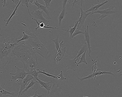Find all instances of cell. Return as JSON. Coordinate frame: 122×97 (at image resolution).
Returning <instances> with one entry per match:
<instances>
[{"label":"cell","instance_id":"1","mask_svg":"<svg viewBox=\"0 0 122 97\" xmlns=\"http://www.w3.org/2000/svg\"><path fill=\"white\" fill-rule=\"evenodd\" d=\"M19 42L17 38H10L9 37L5 38V36L0 34V67L3 69L7 64L13 61L15 55L13 50L18 45Z\"/></svg>","mask_w":122,"mask_h":97},{"label":"cell","instance_id":"2","mask_svg":"<svg viewBox=\"0 0 122 97\" xmlns=\"http://www.w3.org/2000/svg\"><path fill=\"white\" fill-rule=\"evenodd\" d=\"M13 52L16 57L15 60L21 61L24 67L33 68L37 65V56L27 42L20 44L14 49Z\"/></svg>","mask_w":122,"mask_h":97},{"label":"cell","instance_id":"3","mask_svg":"<svg viewBox=\"0 0 122 97\" xmlns=\"http://www.w3.org/2000/svg\"><path fill=\"white\" fill-rule=\"evenodd\" d=\"M31 47L33 51L39 54L43 57L45 58L49 53V51L44 44L40 41L38 37L36 36L25 40Z\"/></svg>","mask_w":122,"mask_h":97},{"label":"cell","instance_id":"4","mask_svg":"<svg viewBox=\"0 0 122 97\" xmlns=\"http://www.w3.org/2000/svg\"><path fill=\"white\" fill-rule=\"evenodd\" d=\"M61 81L55 78L50 81V83H52L53 85L50 90L48 91L44 97H60L61 95Z\"/></svg>","mask_w":122,"mask_h":97},{"label":"cell","instance_id":"5","mask_svg":"<svg viewBox=\"0 0 122 97\" xmlns=\"http://www.w3.org/2000/svg\"><path fill=\"white\" fill-rule=\"evenodd\" d=\"M16 69V71L14 73H10V74L12 75V79L16 82H17L18 78L23 79L27 75L26 73L27 68L24 67L20 68L16 66H15Z\"/></svg>","mask_w":122,"mask_h":97},{"label":"cell","instance_id":"6","mask_svg":"<svg viewBox=\"0 0 122 97\" xmlns=\"http://www.w3.org/2000/svg\"><path fill=\"white\" fill-rule=\"evenodd\" d=\"M114 6H110L108 8H106L105 9L103 10L98 9L97 11L93 12L91 14H92L95 13H100L101 15L97 18H100V20L101 21L102 19L106 17H110L111 15L113 13L119 11H116L114 10Z\"/></svg>","mask_w":122,"mask_h":97},{"label":"cell","instance_id":"7","mask_svg":"<svg viewBox=\"0 0 122 97\" xmlns=\"http://www.w3.org/2000/svg\"><path fill=\"white\" fill-rule=\"evenodd\" d=\"M81 13L80 16L78 18L79 23L76 28L84 31L85 27L84 22L86 17L90 14V12L87 13L82 9V6L80 7Z\"/></svg>","mask_w":122,"mask_h":97},{"label":"cell","instance_id":"8","mask_svg":"<svg viewBox=\"0 0 122 97\" xmlns=\"http://www.w3.org/2000/svg\"><path fill=\"white\" fill-rule=\"evenodd\" d=\"M34 78V77L32 75L30 74H27L23 79L20 80V82L18 83L20 89L19 91L17 93L19 94L18 97L19 96L21 92L25 88L26 85L27 84V82Z\"/></svg>","mask_w":122,"mask_h":97},{"label":"cell","instance_id":"9","mask_svg":"<svg viewBox=\"0 0 122 97\" xmlns=\"http://www.w3.org/2000/svg\"><path fill=\"white\" fill-rule=\"evenodd\" d=\"M44 11H41L39 9L36 10L35 9V11H33L31 12V14L34 16V18L36 19L40 20L41 22H43L45 25H48L49 21L46 19L43 15Z\"/></svg>","mask_w":122,"mask_h":97},{"label":"cell","instance_id":"10","mask_svg":"<svg viewBox=\"0 0 122 97\" xmlns=\"http://www.w3.org/2000/svg\"><path fill=\"white\" fill-rule=\"evenodd\" d=\"M64 43V41L62 40L59 43L60 47L57 51V56L56 58V61L57 62L60 61L63 58L66 51V46L63 48L61 47Z\"/></svg>","mask_w":122,"mask_h":97},{"label":"cell","instance_id":"11","mask_svg":"<svg viewBox=\"0 0 122 97\" xmlns=\"http://www.w3.org/2000/svg\"><path fill=\"white\" fill-rule=\"evenodd\" d=\"M84 34L85 36V41H86L88 48L89 49L88 56L90 57L92 61L93 60L90 55V53L92 52L90 42V39L91 37L90 35L88 29V26L87 25V28H85L84 31Z\"/></svg>","mask_w":122,"mask_h":97},{"label":"cell","instance_id":"12","mask_svg":"<svg viewBox=\"0 0 122 97\" xmlns=\"http://www.w3.org/2000/svg\"><path fill=\"white\" fill-rule=\"evenodd\" d=\"M30 2L32 4H34L37 7L38 9H41L46 14V18L49 19L51 18L50 16V12L46 6L40 4L38 1H36L34 0H30Z\"/></svg>","mask_w":122,"mask_h":97},{"label":"cell","instance_id":"13","mask_svg":"<svg viewBox=\"0 0 122 97\" xmlns=\"http://www.w3.org/2000/svg\"><path fill=\"white\" fill-rule=\"evenodd\" d=\"M77 60L75 58L72 59H68L66 61V67L69 69L76 70V68L79 66L78 62H77Z\"/></svg>","mask_w":122,"mask_h":97},{"label":"cell","instance_id":"14","mask_svg":"<svg viewBox=\"0 0 122 97\" xmlns=\"http://www.w3.org/2000/svg\"><path fill=\"white\" fill-rule=\"evenodd\" d=\"M32 18L35 21L36 23H37V26L35 28L36 31L37 30L38 28H50L52 29L55 28L56 29H61V30H63L66 31H68V30L65 29H63L60 28H57L56 27H51L49 25H48L47 26L45 25L44 23L43 22H42L41 23H40L38 21L37 19H35L33 18Z\"/></svg>","mask_w":122,"mask_h":97},{"label":"cell","instance_id":"15","mask_svg":"<svg viewBox=\"0 0 122 97\" xmlns=\"http://www.w3.org/2000/svg\"><path fill=\"white\" fill-rule=\"evenodd\" d=\"M108 1L106 0L101 3H98L96 5H94L92 3L91 7L85 11L86 12L88 11H91V12H90V14H91L92 13L97 11L100 7L103 5L105 4L108 3Z\"/></svg>","mask_w":122,"mask_h":97},{"label":"cell","instance_id":"16","mask_svg":"<svg viewBox=\"0 0 122 97\" xmlns=\"http://www.w3.org/2000/svg\"><path fill=\"white\" fill-rule=\"evenodd\" d=\"M5 5L7 8L13 9L15 8L19 3L20 0H6Z\"/></svg>","mask_w":122,"mask_h":97},{"label":"cell","instance_id":"17","mask_svg":"<svg viewBox=\"0 0 122 97\" xmlns=\"http://www.w3.org/2000/svg\"><path fill=\"white\" fill-rule=\"evenodd\" d=\"M30 69L29 70L28 68L27 70L26 73L27 74H30L34 77L35 80L38 78V76H40L38 71H36V67L33 68L30 67Z\"/></svg>","mask_w":122,"mask_h":97},{"label":"cell","instance_id":"18","mask_svg":"<svg viewBox=\"0 0 122 97\" xmlns=\"http://www.w3.org/2000/svg\"><path fill=\"white\" fill-rule=\"evenodd\" d=\"M9 94L11 95V96L7 97H17V95L18 94L17 93L15 94L13 92H9L6 90H5L3 88V87H1L0 86V97H1L3 95H5L7 96V94Z\"/></svg>","mask_w":122,"mask_h":97},{"label":"cell","instance_id":"19","mask_svg":"<svg viewBox=\"0 0 122 97\" xmlns=\"http://www.w3.org/2000/svg\"><path fill=\"white\" fill-rule=\"evenodd\" d=\"M38 83H40L41 87H44L48 91H49L51 89V87L50 85V81L49 82H46L42 81L39 78L36 79Z\"/></svg>","mask_w":122,"mask_h":97},{"label":"cell","instance_id":"20","mask_svg":"<svg viewBox=\"0 0 122 97\" xmlns=\"http://www.w3.org/2000/svg\"><path fill=\"white\" fill-rule=\"evenodd\" d=\"M67 13V12H66L65 7H62L61 11L60 14H57L58 16V24L59 26L61 25V21L64 19Z\"/></svg>","mask_w":122,"mask_h":97},{"label":"cell","instance_id":"21","mask_svg":"<svg viewBox=\"0 0 122 97\" xmlns=\"http://www.w3.org/2000/svg\"><path fill=\"white\" fill-rule=\"evenodd\" d=\"M88 48L87 44L86 42H85L81 47L79 51L77 52V54L75 58L78 59L80 55L84 53L86 50H87Z\"/></svg>","mask_w":122,"mask_h":97},{"label":"cell","instance_id":"22","mask_svg":"<svg viewBox=\"0 0 122 97\" xmlns=\"http://www.w3.org/2000/svg\"><path fill=\"white\" fill-rule=\"evenodd\" d=\"M34 78L31 80L30 82L28 84V85L21 92L20 95H22L25 94V92H27L28 89L30 88L31 87L32 89H33V85L36 83H38L37 81L36 80V81H34Z\"/></svg>","mask_w":122,"mask_h":97},{"label":"cell","instance_id":"23","mask_svg":"<svg viewBox=\"0 0 122 97\" xmlns=\"http://www.w3.org/2000/svg\"><path fill=\"white\" fill-rule=\"evenodd\" d=\"M21 1L20 0L19 3L18 4L17 6L15 8L14 10L12 13L11 15L9 18L7 20H5V19H4V20L6 21V22L5 23V26H7V25L9 23L10 21V20L11 19V18L13 15L15 14L16 15H17L18 14L16 13L15 12L16 11H17V10L18 7Z\"/></svg>","mask_w":122,"mask_h":97},{"label":"cell","instance_id":"24","mask_svg":"<svg viewBox=\"0 0 122 97\" xmlns=\"http://www.w3.org/2000/svg\"><path fill=\"white\" fill-rule=\"evenodd\" d=\"M78 23L79 19L78 18L77 20H76L75 21V23L74 25V26L73 27H71L70 26H69V27L70 28V30L69 31H68L70 33V37H71L74 31L76 28Z\"/></svg>","mask_w":122,"mask_h":97},{"label":"cell","instance_id":"25","mask_svg":"<svg viewBox=\"0 0 122 97\" xmlns=\"http://www.w3.org/2000/svg\"><path fill=\"white\" fill-rule=\"evenodd\" d=\"M21 1V3L22 6H26L27 9V10L28 13L30 16H31V14L30 12L29 7V2H30V0H20Z\"/></svg>","mask_w":122,"mask_h":97},{"label":"cell","instance_id":"26","mask_svg":"<svg viewBox=\"0 0 122 97\" xmlns=\"http://www.w3.org/2000/svg\"><path fill=\"white\" fill-rule=\"evenodd\" d=\"M22 33L23 34V35L22 36V37L19 39H18V42H19L25 40H27L28 39L31 38H33L35 37H32L31 36H30L27 34L25 33L24 31L22 32Z\"/></svg>","mask_w":122,"mask_h":97},{"label":"cell","instance_id":"27","mask_svg":"<svg viewBox=\"0 0 122 97\" xmlns=\"http://www.w3.org/2000/svg\"><path fill=\"white\" fill-rule=\"evenodd\" d=\"M111 74L113 76H116L117 75V74L112 73L111 71H102L100 70H99L97 71L96 73V76L102 74Z\"/></svg>","mask_w":122,"mask_h":97},{"label":"cell","instance_id":"28","mask_svg":"<svg viewBox=\"0 0 122 97\" xmlns=\"http://www.w3.org/2000/svg\"><path fill=\"white\" fill-rule=\"evenodd\" d=\"M54 78L61 82L66 79L63 76L62 70H61V73L59 75L57 76H55V77Z\"/></svg>","mask_w":122,"mask_h":97},{"label":"cell","instance_id":"29","mask_svg":"<svg viewBox=\"0 0 122 97\" xmlns=\"http://www.w3.org/2000/svg\"><path fill=\"white\" fill-rule=\"evenodd\" d=\"M87 50H86L85 52L82 54V55L81 57H79L80 60L78 62V64L82 63H84L86 64H87V63L86 61L85 58V54Z\"/></svg>","mask_w":122,"mask_h":97},{"label":"cell","instance_id":"30","mask_svg":"<svg viewBox=\"0 0 122 97\" xmlns=\"http://www.w3.org/2000/svg\"><path fill=\"white\" fill-rule=\"evenodd\" d=\"M59 35V34L57 35L55 39H51V40L53 41L55 43V47L57 51L58 50L60 47L59 44V43L58 41Z\"/></svg>","mask_w":122,"mask_h":97},{"label":"cell","instance_id":"31","mask_svg":"<svg viewBox=\"0 0 122 97\" xmlns=\"http://www.w3.org/2000/svg\"><path fill=\"white\" fill-rule=\"evenodd\" d=\"M80 33H82L84 34V31L82 30L76 28L74 32L71 37H70V38L71 39H72L74 36Z\"/></svg>","mask_w":122,"mask_h":97},{"label":"cell","instance_id":"32","mask_svg":"<svg viewBox=\"0 0 122 97\" xmlns=\"http://www.w3.org/2000/svg\"><path fill=\"white\" fill-rule=\"evenodd\" d=\"M84 0H74L72 3V8H73L75 4L78 2H79L78 5H79L80 4L81 6H82V4ZM73 1V0H68L67 2L71 3Z\"/></svg>","mask_w":122,"mask_h":97},{"label":"cell","instance_id":"33","mask_svg":"<svg viewBox=\"0 0 122 97\" xmlns=\"http://www.w3.org/2000/svg\"><path fill=\"white\" fill-rule=\"evenodd\" d=\"M93 77L94 75L93 73V72H92L88 76L80 78L78 77V79L81 82L82 81L85 79H91L92 77Z\"/></svg>","mask_w":122,"mask_h":97},{"label":"cell","instance_id":"34","mask_svg":"<svg viewBox=\"0 0 122 97\" xmlns=\"http://www.w3.org/2000/svg\"><path fill=\"white\" fill-rule=\"evenodd\" d=\"M36 69L37 70H39V71H38L39 73H42L43 74H44L46 75L47 76H48L49 77H53V78L55 77V76L49 73L48 72H46L45 71V70L44 69L43 70V71H41L40 70L38 69Z\"/></svg>","mask_w":122,"mask_h":97},{"label":"cell","instance_id":"35","mask_svg":"<svg viewBox=\"0 0 122 97\" xmlns=\"http://www.w3.org/2000/svg\"><path fill=\"white\" fill-rule=\"evenodd\" d=\"M25 33L28 35H29L32 37H35L36 35L34 33L31 32L30 30L28 29L27 30H25L24 31Z\"/></svg>","mask_w":122,"mask_h":97},{"label":"cell","instance_id":"36","mask_svg":"<svg viewBox=\"0 0 122 97\" xmlns=\"http://www.w3.org/2000/svg\"><path fill=\"white\" fill-rule=\"evenodd\" d=\"M44 1L46 7L47 8H49L50 4L51 1L52 0H43Z\"/></svg>","mask_w":122,"mask_h":97},{"label":"cell","instance_id":"37","mask_svg":"<svg viewBox=\"0 0 122 97\" xmlns=\"http://www.w3.org/2000/svg\"><path fill=\"white\" fill-rule=\"evenodd\" d=\"M38 91V90H37V91H36L35 93V94L33 96H30L29 95V96H27V97H42L43 96V95H38L37 93V92Z\"/></svg>","mask_w":122,"mask_h":97},{"label":"cell","instance_id":"38","mask_svg":"<svg viewBox=\"0 0 122 97\" xmlns=\"http://www.w3.org/2000/svg\"><path fill=\"white\" fill-rule=\"evenodd\" d=\"M68 0H62V7H65L66 3Z\"/></svg>","mask_w":122,"mask_h":97},{"label":"cell","instance_id":"39","mask_svg":"<svg viewBox=\"0 0 122 97\" xmlns=\"http://www.w3.org/2000/svg\"><path fill=\"white\" fill-rule=\"evenodd\" d=\"M6 0H3L2 1V3H3V6L4 7L5 6V5L6 3Z\"/></svg>","mask_w":122,"mask_h":97},{"label":"cell","instance_id":"40","mask_svg":"<svg viewBox=\"0 0 122 97\" xmlns=\"http://www.w3.org/2000/svg\"><path fill=\"white\" fill-rule=\"evenodd\" d=\"M122 75V71L120 72V73L119 74V76H121Z\"/></svg>","mask_w":122,"mask_h":97},{"label":"cell","instance_id":"41","mask_svg":"<svg viewBox=\"0 0 122 97\" xmlns=\"http://www.w3.org/2000/svg\"><path fill=\"white\" fill-rule=\"evenodd\" d=\"M97 0L98 2V3L99 2V0Z\"/></svg>","mask_w":122,"mask_h":97},{"label":"cell","instance_id":"42","mask_svg":"<svg viewBox=\"0 0 122 97\" xmlns=\"http://www.w3.org/2000/svg\"><path fill=\"white\" fill-rule=\"evenodd\" d=\"M35 0V1H37V0Z\"/></svg>","mask_w":122,"mask_h":97}]
</instances>
